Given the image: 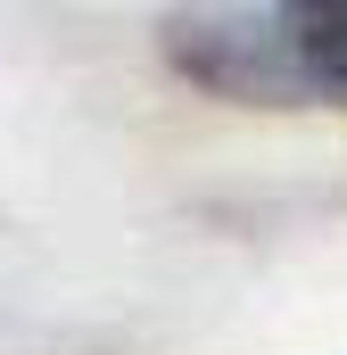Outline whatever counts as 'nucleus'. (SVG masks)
Instances as JSON below:
<instances>
[{"mask_svg":"<svg viewBox=\"0 0 347 355\" xmlns=\"http://www.w3.org/2000/svg\"><path fill=\"white\" fill-rule=\"evenodd\" d=\"M158 42H166V67L207 99H240V107L347 99V0L182 8V17H166Z\"/></svg>","mask_w":347,"mask_h":355,"instance_id":"1","label":"nucleus"}]
</instances>
